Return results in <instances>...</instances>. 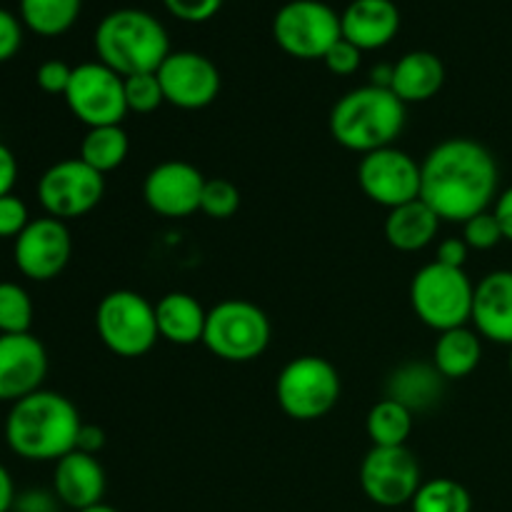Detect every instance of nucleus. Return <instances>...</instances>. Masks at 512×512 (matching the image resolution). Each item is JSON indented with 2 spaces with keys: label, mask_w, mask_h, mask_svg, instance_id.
<instances>
[{
  "label": "nucleus",
  "mask_w": 512,
  "mask_h": 512,
  "mask_svg": "<svg viewBox=\"0 0 512 512\" xmlns=\"http://www.w3.org/2000/svg\"><path fill=\"white\" fill-rule=\"evenodd\" d=\"M420 200L448 223H465L493 208L500 168L495 155L473 138H448L420 163Z\"/></svg>",
  "instance_id": "nucleus-1"
},
{
  "label": "nucleus",
  "mask_w": 512,
  "mask_h": 512,
  "mask_svg": "<svg viewBox=\"0 0 512 512\" xmlns=\"http://www.w3.org/2000/svg\"><path fill=\"white\" fill-rule=\"evenodd\" d=\"M78 408L65 395L43 390L10 405L5 443L30 463H58L75 450L80 433Z\"/></svg>",
  "instance_id": "nucleus-2"
},
{
  "label": "nucleus",
  "mask_w": 512,
  "mask_h": 512,
  "mask_svg": "<svg viewBox=\"0 0 512 512\" xmlns=\"http://www.w3.org/2000/svg\"><path fill=\"white\" fill-rule=\"evenodd\" d=\"M405 120L408 110L403 100L393 90L368 83L335 100L328 125L335 143L353 153L368 155L395 145Z\"/></svg>",
  "instance_id": "nucleus-3"
},
{
  "label": "nucleus",
  "mask_w": 512,
  "mask_h": 512,
  "mask_svg": "<svg viewBox=\"0 0 512 512\" xmlns=\"http://www.w3.org/2000/svg\"><path fill=\"white\" fill-rule=\"evenodd\" d=\"M93 45L100 63L123 78L158 73L163 60L173 53L163 23L140 8H120L105 15L95 28Z\"/></svg>",
  "instance_id": "nucleus-4"
},
{
  "label": "nucleus",
  "mask_w": 512,
  "mask_h": 512,
  "mask_svg": "<svg viewBox=\"0 0 512 512\" xmlns=\"http://www.w3.org/2000/svg\"><path fill=\"white\" fill-rule=\"evenodd\" d=\"M475 283L465 268H450L443 263H428L410 280V305L420 323L445 333L463 328L473 315Z\"/></svg>",
  "instance_id": "nucleus-5"
},
{
  "label": "nucleus",
  "mask_w": 512,
  "mask_h": 512,
  "mask_svg": "<svg viewBox=\"0 0 512 512\" xmlns=\"http://www.w3.org/2000/svg\"><path fill=\"white\" fill-rule=\"evenodd\" d=\"M270 335L273 328L263 308L230 298L208 310L203 345L225 363H250L268 350Z\"/></svg>",
  "instance_id": "nucleus-6"
},
{
  "label": "nucleus",
  "mask_w": 512,
  "mask_h": 512,
  "mask_svg": "<svg viewBox=\"0 0 512 512\" xmlns=\"http://www.w3.org/2000/svg\"><path fill=\"white\" fill-rule=\"evenodd\" d=\"M340 390L343 383L338 370L320 355L293 358L275 380V398L280 410L298 423L325 418L338 405Z\"/></svg>",
  "instance_id": "nucleus-7"
},
{
  "label": "nucleus",
  "mask_w": 512,
  "mask_h": 512,
  "mask_svg": "<svg viewBox=\"0 0 512 512\" xmlns=\"http://www.w3.org/2000/svg\"><path fill=\"white\" fill-rule=\"evenodd\" d=\"M95 330L118 358H140L158 343L155 305L135 290H113L95 308Z\"/></svg>",
  "instance_id": "nucleus-8"
},
{
  "label": "nucleus",
  "mask_w": 512,
  "mask_h": 512,
  "mask_svg": "<svg viewBox=\"0 0 512 512\" xmlns=\"http://www.w3.org/2000/svg\"><path fill=\"white\" fill-rule=\"evenodd\" d=\"M273 38L290 58L323 60L343 38L340 15L323 0H290L275 13Z\"/></svg>",
  "instance_id": "nucleus-9"
},
{
  "label": "nucleus",
  "mask_w": 512,
  "mask_h": 512,
  "mask_svg": "<svg viewBox=\"0 0 512 512\" xmlns=\"http://www.w3.org/2000/svg\"><path fill=\"white\" fill-rule=\"evenodd\" d=\"M63 98L70 113L88 128L120 125L130 113L125 103V78L100 60L75 65Z\"/></svg>",
  "instance_id": "nucleus-10"
},
{
  "label": "nucleus",
  "mask_w": 512,
  "mask_h": 512,
  "mask_svg": "<svg viewBox=\"0 0 512 512\" xmlns=\"http://www.w3.org/2000/svg\"><path fill=\"white\" fill-rule=\"evenodd\" d=\"M105 195V175L80 158L50 165L38 180V200L45 215L58 220H75L98 208Z\"/></svg>",
  "instance_id": "nucleus-11"
},
{
  "label": "nucleus",
  "mask_w": 512,
  "mask_h": 512,
  "mask_svg": "<svg viewBox=\"0 0 512 512\" xmlns=\"http://www.w3.org/2000/svg\"><path fill=\"white\" fill-rule=\"evenodd\" d=\"M420 485H423V473L408 445L370 448L360 465V488L365 498L380 508L410 505Z\"/></svg>",
  "instance_id": "nucleus-12"
},
{
  "label": "nucleus",
  "mask_w": 512,
  "mask_h": 512,
  "mask_svg": "<svg viewBox=\"0 0 512 512\" xmlns=\"http://www.w3.org/2000/svg\"><path fill=\"white\" fill-rule=\"evenodd\" d=\"M420 163L405 150L388 145L363 155L358 163V185L365 198L393 210L420 198Z\"/></svg>",
  "instance_id": "nucleus-13"
},
{
  "label": "nucleus",
  "mask_w": 512,
  "mask_h": 512,
  "mask_svg": "<svg viewBox=\"0 0 512 512\" xmlns=\"http://www.w3.org/2000/svg\"><path fill=\"white\" fill-rule=\"evenodd\" d=\"M165 103L180 110H203L220 95V70L208 55L195 50L170 53L158 68Z\"/></svg>",
  "instance_id": "nucleus-14"
},
{
  "label": "nucleus",
  "mask_w": 512,
  "mask_h": 512,
  "mask_svg": "<svg viewBox=\"0 0 512 512\" xmlns=\"http://www.w3.org/2000/svg\"><path fill=\"white\" fill-rule=\"evenodd\" d=\"M70 255H73V238L68 225L50 215L30 220L13 245L15 265L25 278L35 283L58 278L68 268Z\"/></svg>",
  "instance_id": "nucleus-15"
},
{
  "label": "nucleus",
  "mask_w": 512,
  "mask_h": 512,
  "mask_svg": "<svg viewBox=\"0 0 512 512\" xmlns=\"http://www.w3.org/2000/svg\"><path fill=\"white\" fill-rule=\"evenodd\" d=\"M205 175L185 160L158 163L143 180V198L160 218H188L198 213L203 198Z\"/></svg>",
  "instance_id": "nucleus-16"
},
{
  "label": "nucleus",
  "mask_w": 512,
  "mask_h": 512,
  "mask_svg": "<svg viewBox=\"0 0 512 512\" xmlns=\"http://www.w3.org/2000/svg\"><path fill=\"white\" fill-rule=\"evenodd\" d=\"M48 375V353L35 335H0V403L38 393Z\"/></svg>",
  "instance_id": "nucleus-17"
},
{
  "label": "nucleus",
  "mask_w": 512,
  "mask_h": 512,
  "mask_svg": "<svg viewBox=\"0 0 512 512\" xmlns=\"http://www.w3.org/2000/svg\"><path fill=\"white\" fill-rule=\"evenodd\" d=\"M475 333L488 343L512 345V270H493L475 285L473 315Z\"/></svg>",
  "instance_id": "nucleus-18"
},
{
  "label": "nucleus",
  "mask_w": 512,
  "mask_h": 512,
  "mask_svg": "<svg viewBox=\"0 0 512 512\" xmlns=\"http://www.w3.org/2000/svg\"><path fill=\"white\" fill-rule=\"evenodd\" d=\"M105 488H108V478H105L98 455L73 450L55 463L53 493L65 508L75 512L93 508L103 503Z\"/></svg>",
  "instance_id": "nucleus-19"
},
{
  "label": "nucleus",
  "mask_w": 512,
  "mask_h": 512,
  "mask_svg": "<svg viewBox=\"0 0 512 512\" xmlns=\"http://www.w3.org/2000/svg\"><path fill=\"white\" fill-rule=\"evenodd\" d=\"M340 30L363 53L385 48L400 30V10L393 0H353L340 13Z\"/></svg>",
  "instance_id": "nucleus-20"
},
{
  "label": "nucleus",
  "mask_w": 512,
  "mask_h": 512,
  "mask_svg": "<svg viewBox=\"0 0 512 512\" xmlns=\"http://www.w3.org/2000/svg\"><path fill=\"white\" fill-rule=\"evenodd\" d=\"M445 383L448 380L438 373V368L433 363L410 360V363L398 365L388 375L385 398L405 405L410 413H425V410L435 408L440 403V398L445 393Z\"/></svg>",
  "instance_id": "nucleus-21"
},
{
  "label": "nucleus",
  "mask_w": 512,
  "mask_h": 512,
  "mask_svg": "<svg viewBox=\"0 0 512 512\" xmlns=\"http://www.w3.org/2000/svg\"><path fill=\"white\" fill-rule=\"evenodd\" d=\"M445 85V65L430 50H410L398 63L393 65V83L390 90L410 103H428L430 98L443 90Z\"/></svg>",
  "instance_id": "nucleus-22"
},
{
  "label": "nucleus",
  "mask_w": 512,
  "mask_h": 512,
  "mask_svg": "<svg viewBox=\"0 0 512 512\" xmlns=\"http://www.w3.org/2000/svg\"><path fill=\"white\" fill-rule=\"evenodd\" d=\"M155 320H158V335L165 343L188 348L203 343L208 310L190 293L173 290L155 303Z\"/></svg>",
  "instance_id": "nucleus-23"
},
{
  "label": "nucleus",
  "mask_w": 512,
  "mask_h": 512,
  "mask_svg": "<svg viewBox=\"0 0 512 512\" xmlns=\"http://www.w3.org/2000/svg\"><path fill=\"white\" fill-rule=\"evenodd\" d=\"M440 223L443 220L438 213L418 198L390 210L385 218V240L400 253H418L438 238Z\"/></svg>",
  "instance_id": "nucleus-24"
},
{
  "label": "nucleus",
  "mask_w": 512,
  "mask_h": 512,
  "mask_svg": "<svg viewBox=\"0 0 512 512\" xmlns=\"http://www.w3.org/2000/svg\"><path fill=\"white\" fill-rule=\"evenodd\" d=\"M483 360V338L475 328H453L438 335L433 348V365L445 380H463Z\"/></svg>",
  "instance_id": "nucleus-25"
},
{
  "label": "nucleus",
  "mask_w": 512,
  "mask_h": 512,
  "mask_svg": "<svg viewBox=\"0 0 512 512\" xmlns=\"http://www.w3.org/2000/svg\"><path fill=\"white\" fill-rule=\"evenodd\" d=\"M83 0H20V23L35 35L58 38L80 18Z\"/></svg>",
  "instance_id": "nucleus-26"
},
{
  "label": "nucleus",
  "mask_w": 512,
  "mask_h": 512,
  "mask_svg": "<svg viewBox=\"0 0 512 512\" xmlns=\"http://www.w3.org/2000/svg\"><path fill=\"white\" fill-rule=\"evenodd\" d=\"M128 153L130 138L123 125H100V128H88V133L83 135L78 158L93 170H98L100 175H105L120 168Z\"/></svg>",
  "instance_id": "nucleus-27"
},
{
  "label": "nucleus",
  "mask_w": 512,
  "mask_h": 512,
  "mask_svg": "<svg viewBox=\"0 0 512 512\" xmlns=\"http://www.w3.org/2000/svg\"><path fill=\"white\" fill-rule=\"evenodd\" d=\"M413 423L415 413H410L405 405L395 403V400L383 398L370 408L365 430H368L373 448H400V445H408Z\"/></svg>",
  "instance_id": "nucleus-28"
},
{
  "label": "nucleus",
  "mask_w": 512,
  "mask_h": 512,
  "mask_svg": "<svg viewBox=\"0 0 512 512\" xmlns=\"http://www.w3.org/2000/svg\"><path fill=\"white\" fill-rule=\"evenodd\" d=\"M410 508L413 512H470L473 498L458 480L433 478L420 485Z\"/></svg>",
  "instance_id": "nucleus-29"
},
{
  "label": "nucleus",
  "mask_w": 512,
  "mask_h": 512,
  "mask_svg": "<svg viewBox=\"0 0 512 512\" xmlns=\"http://www.w3.org/2000/svg\"><path fill=\"white\" fill-rule=\"evenodd\" d=\"M33 325V300L18 283H0V335L30 333Z\"/></svg>",
  "instance_id": "nucleus-30"
},
{
  "label": "nucleus",
  "mask_w": 512,
  "mask_h": 512,
  "mask_svg": "<svg viewBox=\"0 0 512 512\" xmlns=\"http://www.w3.org/2000/svg\"><path fill=\"white\" fill-rule=\"evenodd\" d=\"M238 208H240L238 185L230 183L228 178L205 180L203 198H200V213H205L213 220H228L238 213Z\"/></svg>",
  "instance_id": "nucleus-31"
},
{
  "label": "nucleus",
  "mask_w": 512,
  "mask_h": 512,
  "mask_svg": "<svg viewBox=\"0 0 512 512\" xmlns=\"http://www.w3.org/2000/svg\"><path fill=\"white\" fill-rule=\"evenodd\" d=\"M125 103L133 113H153L165 103L158 73H138L125 78Z\"/></svg>",
  "instance_id": "nucleus-32"
},
{
  "label": "nucleus",
  "mask_w": 512,
  "mask_h": 512,
  "mask_svg": "<svg viewBox=\"0 0 512 512\" xmlns=\"http://www.w3.org/2000/svg\"><path fill=\"white\" fill-rule=\"evenodd\" d=\"M463 240L470 245V250H493L503 243V230H500L498 218L493 210L478 213L475 218L463 223Z\"/></svg>",
  "instance_id": "nucleus-33"
},
{
  "label": "nucleus",
  "mask_w": 512,
  "mask_h": 512,
  "mask_svg": "<svg viewBox=\"0 0 512 512\" xmlns=\"http://www.w3.org/2000/svg\"><path fill=\"white\" fill-rule=\"evenodd\" d=\"M163 5L183 23H208L223 8V0H163Z\"/></svg>",
  "instance_id": "nucleus-34"
},
{
  "label": "nucleus",
  "mask_w": 512,
  "mask_h": 512,
  "mask_svg": "<svg viewBox=\"0 0 512 512\" xmlns=\"http://www.w3.org/2000/svg\"><path fill=\"white\" fill-rule=\"evenodd\" d=\"M30 223L28 205L18 195H3L0 198V238H18Z\"/></svg>",
  "instance_id": "nucleus-35"
},
{
  "label": "nucleus",
  "mask_w": 512,
  "mask_h": 512,
  "mask_svg": "<svg viewBox=\"0 0 512 512\" xmlns=\"http://www.w3.org/2000/svg\"><path fill=\"white\" fill-rule=\"evenodd\" d=\"M70 78H73V68L65 60H45V63H40L38 73H35L38 88L50 95H65Z\"/></svg>",
  "instance_id": "nucleus-36"
},
{
  "label": "nucleus",
  "mask_w": 512,
  "mask_h": 512,
  "mask_svg": "<svg viewBox=\"0 0 512 512\" xmlns=\"http://www.w3.org/2000/svg\"><path fill=\"white\" fill-rule=\"evenodd\" d=\"M323 63L333 75H353L355 70L360 68V63H363V50L355 48V45L348 43L345 38H340L338 43L325 53Z\"/></svg>",
  "instance_id": "nucleus-37"
},
{
  "label": "nucleus",
  "mask_w": 512,
  "mask_h": 512,
  "mask_svg": "<svg viewBox=\"0 0 512 512\" xmlns=\"http://www.w3.org/2000/svg\"><path fill=\"white\" fill-rule=\"evenodd\" d=\"M23 45V23L10 10L0 8V63L13 58Z\"/></svg>",
  "instance_id": "nucleus-38"
},
{
  "label": "nucleus",
  "mask_w": 512,
  "mask_h": 512,
  "mask_svg": "<svg viewBox=\"0 0 512 512\" xmlns=\"http://www.w3.org/2000/svg\"><path fill=\"white\" fill-rule=\"evenodd\" d=\"M60 500L48 490H28L23 495H15V512H60Z\"/></svg>",
  "instance_id": "nucleus-39"
},
{
  "label": "nucleus",
  "mask_w": 512,
  "mask_h": 512,
  "mask_svg": "<svg viewBox=\"0 0 512 512\" xmlns=\"http://www.w3.org/2000/svg\"><path fill=\"white\" fill-rule=\"evenodd\" d=\"M470 255V245L463 238H445L438 245V253H435V263L450 265V268H465Z\"/></svg>",
  "instance_id": "nucleus-40"
},
{
  "label": "nucleus",
  "mask_w": 512,
  "mask_h": 512,
  "mask_svg": "<svg viewBox=\"0 0 512 512\" xmlns=\"http://www.w3.org/2000/svg\"><path fill=\"white\" fill-rule=\"evenodd\" d=\"M15 180H18V160L8 145L0 143V198L13 193Z\"/></svg>",
  "instance_id": "nucleus-41"
},
{
  "label": "nucleus",
  "mask_w": 512,
  "mask_h": 512,
  "mask_svg": "<svg viewBox=\"0 0 512 512\" xmlns=\"http://www.w3.org/2000/svg\"><path fill=\"white\" fill-rule=\"evenodd\" d=\"M105 448V430L98 425H80L78 440H75V450L88 455H98Z\"/></svg>",
  "instance_id": "nucleus-42"
},
{
  "label": "nucleus",
  "mask_w": 512,
  "mask_h": 512,
  "mask_svg": "<svg viewBox=\"0 0 512 512\" xmlns=\"http://www.w3.org/2000/svg\"><path fill=\"white\" fill-rule=\"evenodd\" d=\"M493 215L498 218L500 230H503V238L508 240V243H512V185L498 193V198H495L493 203Z\"/></svg>",
  "instance_id": "nucleus-43"
},
{
  "label": "nucleus",
  "mask_w": 512,
  "mask_h": 512,
  "mask_svg": "<svg viewBox=\"0 0 512 512\" xmlns=\"http://www.w3.org/2000/svg\"><path fill=\"white\" fill-rule=\"evenodd\" d=\"M15 503V485L8 470L0 465V512H10Z\"/></svg>",
  "instance_id": "nucleus-44"
},
{
  "label": "nucleus",
  "mask_w": 512,
  "mask_h": 512,
  "mask_svg": "<svg viewBox=\"0 0 512 512\" xmlns=\"http://www.w3.org/2000/svg\"><path fill=\"white\" fill-rule=\"evenodd\" d=\"M390 83H393V65H375L373 73H370V85L390 90Z\"/></svg>",
  "instance_id": "nucleus-45"
},
{
  "label": "nucleus",
  "mask_w": 512,
  "mask_h": 512,
  "mask_svg": "<svg viewBox=\"0 0 512 512\" xmlns=\"http://www.w3.org/2000/svg\"><path fill=\"white\" fill-rule=\"evenodd\" d=\"M80 512H118V510L110 508V505H105V503H98V505H93V508H85Z\"/></svg>",
  "instance_id": "nucleus-46"
},
{
  "label": "nucleus",
  "mask_w": 512,
  "mask_h": 512,
  "mask_svg": "<svg viewBox=\"0 0 512 512\" xmlns=\"http://www.w3.org/2000/svg\"><path fill=\"white\" fill-rule=\"evenodd\" d=\"M508 370H510V378H512V345H510V358H508Z\"/></svg>",
  "instance_id": "nucleus-47"
}]
</instances>
